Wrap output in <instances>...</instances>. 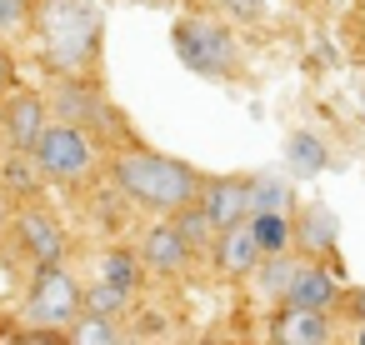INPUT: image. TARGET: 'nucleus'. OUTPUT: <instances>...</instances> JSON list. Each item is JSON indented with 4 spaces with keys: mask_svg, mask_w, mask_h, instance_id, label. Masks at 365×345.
<instances>
[{
    "mask_svg": "<svg viewBox=\"0 0 365 345\" xmlns=\"http://www.w3.org/2000/svg\"><path fill=\"white\" fill-rule=\"evenodd\" d=\"M31 41L56 81L106 86V16L96 0H36Z\"/></svg>",
    "mask_w": 365,
    "mask_h": 345,
    "instance_id": "f257e3e1",
    "label": "nucleus"
},
{
    "mask_svg": "<svg viewBox=\"0 0 365 345\" xmlns=\"http://www.w3.org/2000/svg\"><path fill=\"white\" fill-rule=\"evenodd\" d=\"M106 180L135 200L140 210L150 215H175L185 210L190 200H200V170L185 165L180 155H165V150H150L140 140H125V145H110L106 155Z\"/></svg>",
    "mask_w": 365,
    "mask_h": 345,
    "instance_id": "f03ea898",
    "label": "nucleus"
},
{
    "mask_svg": "<svg viewBox=\"0 0 365 345\" xmlns=\"http://www.w3.org/2000/svg\"><path fill=\"white\" fill-rule=\"evenodd\" d=\"M31 160H36L41 180L56 185V190H86L96 175H106L101 140L91 130H81L76 120H61V115H51V125L41 130Z\"/></svg>",
    "mask_w": 365,
    "mask_h": 345,
    "instance_id": "7ed1b4c3",
    "label": "nucleus"
},
{
    "mask_svg": "<svg viewBox=\"0 0 365 345\" xmlns=\"http://www.w3.org/2000/svg\"><path fill=\"white\" fill-rule=\"evenodd\" d=\"M76 315H81V280L66 265H36L21 300V320L31 325L26 340H66Z\"/></svg>",
    "mask_w": 365,
    "mask_h": 345,
    "instance_id": "20e7f679",
    "label": "nucleus"
},
{
    "mask_svg": "<svg viewBox=\"0 0 365 345\" xmlns=\"http://www.w3.org/2000/svg\"><path fill=\"white\" fill-rule=\"evenodd\" d=\"M6 245H11L31 270H36V265H66V255H71V230L61 225V215H56L41 195H31V200H16Z\"/></svg>",
    "mask_w": 365,
    "mask_h": 345,
    "instance_id": "39448f33",
    "label": "nucleus"
},
{
    "mask_svg": "<svg viewBox=\"0 0 365 345\" xmlns=\"http://www.w3.org/2000/svg\"><path fill=\"white\" fill-rule=\"evenodd\" d=\"M175 51H180V61H185L190 71H200V76H210V81H225V76H235V66H240L235 36H230L225 26L205 21V16H185V21L175 26Z\"/></svg>",
    "mask_w": 365,
    "mask_h": 345,
    "instance_id": "423d86ee",
    "label": "nucleus"
},
{
    "mask_svg": "<svg viewBox=\"0 0 365 345\" xmlns=\"http://www.w3.org/2000/svg\"><path fill=\"white\" fill-rule=\"evenodd\" d=\"M135 255H140L145 275H160V280H185V275H190V265L200 260V255L185 245V235H180V225H175L170 215H155V220L145 225V235H140Z\"/></svg>",
    "mask_w": 365,
    "mask_h": 345,
    "instance_id": "0eeeda50",
    "label": "nucleus"
},
{
    "mask_svg": "<svg viewBox=\"0 0 365 345\" xmlns=\"http://www.w3.org/2000/svg\"><path fill=\"white\" fill-rule=\"evenodd\" d=\"M46 125H51V96H41L31 86H16L0 101V140L11 150H36Z\"/></svg>",
    "mask_w": 365,
    "mask_h": 345,
    "instance_id": "6e6552de",
    "label": "nucleus"
},
{
    "mask_svg": "<svg viewBox=\"0 0 365 345\" xmlns=\"http://www.w3.org/2000/svg\"><path fill=\"white\" fill-rule=\"evenodd\" d=\"M210 265L220 280H250V270L260 265V245H255V230L250 220H235L225 230H215V245H210Z\"/></svg>",
    "mask_w": 365,
    "mask_h": 345,
    "instance_id": "1a4fd4ad",
    "label": "nucleus"
},
{
    "mask_svg": "<svg viewBox=\"0 0 365 345\" xmlns=\"http://www.w3.org/2000/svg\"><path fill=\"white\" fill-rule=\"evenodd\" d=\"M340 300H345V285L335 280V270H330V265H320V255H305L280 305H305V310H340Z\"/></svg>",
    "mask_w": 365,
    "mask_h": 345,
    "instance_id": "9d476101",
    "label": "nucleus"
},
{
    "mask_svg": "<svg viewBox=\"0 0 365 345\" xmlns=\"http://www.w3.org/2000/svg\"><path fill=\"white\" fill-rule=\"evenodd\" d=\"M200 205L215 230L250 220V175H205L200 180Z\"/></svg>",
    "mask_w": 365,
    "mask_h": 345,
    "instance_id": "9b49d317",
    "label": "nucleus"
},
{
    "mask_svg": "<svg viewBox=\"0 0 365 345\" xmlns=\"http://www.w3.org/2000/svg\"><path fill=\"white\" fill-rule=\"evenodd\" d=\"M270 335L280 345H330L335 340V310H305V305H275Z\"/></svg>",
    "mask_w": 365,
    "mask_h": 345,
    "instance_id": "f8f14e48",
    "label": "nucleus"
},
{
    "mask_svg": "<svg viewBox=\"0 0 365 345\" xmlns=\"http://www.w3.org/2000/svg\"><path fill=\"white\" fill-rule=\"evenodd\" d=\"M300 250H280V255H260V265L250 270V285H255V295L265 300V305H280L285 300V290H290V280H295V270H300Z\"/></svg>",
    "mask_w": 365,
    "mask_h": 345,
    "instance_id": "ddd939ff",
    "label": "nucleus"
},
{
    "mask_svg": "<svg viewBox=\"0 0 365 345\" xmlns=\"http://www.w3.org/2000/svg\"><path fill=\"white\" fill-rule=\"evenodd\" d=\"M335 245V215L325 205H295V250L320 255Z\"/></svg>",
    "mask_w": 365,
    "mask_h": 345,
    "instance_id": "4468645a",
    "label": "nucleus"
},
{
    "mask_svg": "<svg viewBox=\"0 0 365 345\" xmlns=\"http://www.w3.org/2000/svg\"><path fill=\"white\" fill-rule=\"evenodd\" d=\"M135 295L140 290H130V285H115V280H91V285H81V310H96V315H110V320H125L130 310H135Z\"/></svg>",
    "mask_w": 365,
    "mask_h": 345,
    "instance_id": "2eb2a0df",
    "label": "nucleus"
},
{
    "mask_svg": "<svg viewBox=\"0 0 365 345\" xmlns=\"http://www.w3.org/2000/svg\"><path fill=\"white\" fill-rule=\"evenodd\" d=\"M250 210L295 215V185H290L280 170H255V175H250Z\"/></svg>",
    "mask_w": 365,
    "mask_h": 345,
    "instance_id": "dca6fc26",
    "label": "nucleus"
},
{
    "mask_svg": "<svg viewBox=\"0 0 365 345\" xmlns=\"http://www.w3.org/2000/svg\"><path fill=\"white\" fill-rule=\"evenodd\" d=\"M250 230H255L260 255L295 250V215H280V210H250Z\"/></svg>",
    "mask_w": 365,
    "mask_h": 345,
    "instance_id": "f3484780",
    "label": "nucleus"
},
{
    "mask_svg": "<svg viewBox=\"0 0 365 345\" xmlns=\"http://www.w3.org/2000/svg\"><path fill=\"white\" fill-rule=\"evenodd\" d=\"M120 320H110V315H96V310H81L76 320H71V330H66V340H76V345H120Z\"/></svg>",
    "mask_w": 365,
    "mask_h": 345,
    "instance_id": "a211bd4d",
    "label": "nucleus"
},
{
    "mask_svg": "<svg viewBox=\"0 0 365 345\" xmlns=\"http://www.w3.org/2000/svg\"><path fill=\"white\" fill-rule=\"evenodd\" d=\"M285 160L295 165V175H320V170L330 165V150L320 145V135H310V130H295V135L285 140Z\"/></svg>",
    "mask_w": 365,
    "mask_h": 345,
    "instance_id": "6ab92c4d",
    "label": "nucleus"
},
{
    "mask_svg": "<svg viewBox=\"0 0 365 345\" xmlns=\"http://www.w3.org/2000/svg\"><path fill=\"white\" fill-rule=\"evenodd\" d=\"M101 280H115V285H130V290H140L145 285V265H140V255L135 250H120V245H110V250H101Z\"/></svg>",
    "mask_w": 365,
    "mask_h": 345,
    "instance_id": "aec40b11",
    "label": "nucleus"
},
{
    "mask_svg": "<svg viewBox=\"0 0 365 345\" xmlns=\"http://www.w3.org/2000/svg\"><path fill=\"white\" fill-rule=\"evenodd\" d=\"M170 220L180 225V235H185V245H190L195 255H210V245H215V225H210V215H205V205H200V200H190V205H185V210H175Z\"/></svg>",
    "mask_w": 365,
    "mask_h": 345,
    "instance_id": "412c9836",
    "label": "nucleus"
},
{
    "mask_svg": "<svg viewBox=\"0 0 365 345\" xmlns=\"http://www.w3.org/2000/svg\"><path fill=\"white\" fill-rule=\"evenodd\" d=\"M31 21H36V0H0V41H31Z\"/></svg>",
    "mask_w": 365,
    "mask_h": 345,
    "instance_id": "4be33fe9",
    "label": "nucleus"
},
{
    "mask_svg": "<svg viewBox=\"0 0 365 345\" xmlns=\"http://www.w3.org/2000/svg\"><path fill=\"white\" fill-rule=\"evenodd\" d=\"M21 86V66H16V46L0 41V101H6L11 91Z\"/></svg>",
    "mask_w": 365,
    "mask_h": 345,
    "instance_id": "5701e85b",
    "label": "nucleus"
},
{
    "mask_svg": "<svg viewBox=\"0 0 365 345\" xmlns=\"http://www.w3.org/2000/svg\"><path fill=\"white\" fill-rule=\"evenodd\" d=\"M11 215H16V195L0 185V245H6V235H11Z\"/></svg>",
    "mask_w": 365,
    "mask_h": 345,
    "instance_id": "b1692460",
    "label": "nucleus"
},
{
    "mask_svg": "<svg viewBox=\"0 0 365 345\" xmlns=\"http://www.w3.org/2000/svg\"><path fill=\"white\" fill-rule=\"evenodd\" d=\"M340 305H350V315H355V320H365V290H355V295H345Z\"/></svg>",
    "mask_w": 365,
    "mask_h": 345,
    "instance_id": "393cba45",
    "label": "nucleus"
}]
</instances>
